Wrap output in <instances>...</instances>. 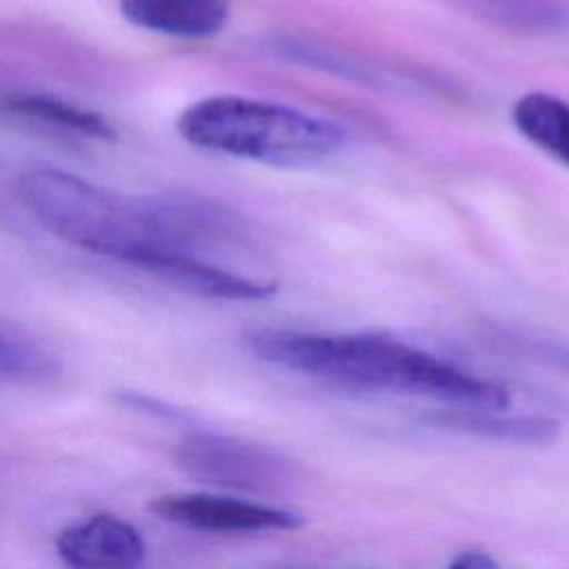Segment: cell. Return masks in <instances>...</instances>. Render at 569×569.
I'll return each mask as SVG.
<instances>
[{"instance_id":"1","label":"cell","mask_w":569,"mask_h":569,"mask_svg":"<svg viewBox=\"0 0 569 569\" xmlns=\"http://www.w3.org/2000/svg\"><path fill=\"white\" fill-rule=\"evenodd\" d=\"M249 345L271 365L356 391L416 393L467 411H502L511 402L505 385L385 333L269 329L253 333Z\"/></svg>"},{"instance_id":"2","label":"cell","mask_w":569,"mask_h":569,"mask_svg":"<svg viewBox=\"0 0 569 569\" xmlns=\"http://www.w3.org/2000/svg\"><path fill=\"white\" fill-rule=\"evenodd\" d=\"M18 198L49 233L82 251L138 269L160 251L153 196L133 198L56 167H33L18 178Z\"/></svg>"},{"instance_id":"3","label":"cell","mask_w":569,"mask_h":569,"mask_svg":"<svg viewBox=\"0 0 569 569\" xmlns=\"http://www.w3.org/2000/svg\"><path fill=\"white\" fill-rule=\"evenodd\" d=\"M193 147L269 167H311L347 140L342 127L307 111L249 96H207L176 122Z\"/></svg>"},{"instance_id":"4","label":"cell","mask_w":569,"mask_h":569,"mask_svg":"<svg viewBox=\"0 0 569 569\" xmlns=\"http://www.w3.org/2000/svg\"><path fill=\"white\" fill-rule=\"evenodd\" d=\"M176 460L198 482L251 496H280L300 482V467L289 456L222 433L187 436L178 445Z\"/></svg>"},{"instance_id":"5","label":"cell","mask_w":569,"mask_h":569,"mask_svg":"<svg viewBox=\"0 0 569 569\" xmlns=\"http://www.w3.org/2000/svg\"><path fill=\"white\" fill-rule=\"evenodd\" d=\"M149 509L162 520L209 533L296 531L305 525V518L293 509L213 493L158 496Z\"/></svg>"},{"instance_id":"6","label":"cell","mask_w":569,"mask_h":569,"mask_svg":"<svg viewBox=\"0 0 569 569\" xmlns=\"http://www.w3.org/2000/svg\"><path fill=\"white\" fill-rule=\"evenodd\" d=\"M56 547L69 569H144L147 560L140 531L111 513H96L64 527Z\"/></svg>"},{"instance_id":"7","label":"cell","mask_w":569,"mask_h":569,"mask_svg":"<svg viewBox=\"0 0 569 569\" xmlns=\"http://www.w3.org/2000/svg\"><path fill=\"white\" fill-rule=\"evenodd\" d=\"M120 13L138 29L171 38H211L229 20V0H118Z\"/></svg>"},{"instance_id":"8","label":"cell","mask_w":569,"mask_h":569,"mask_svg":"<svg viewBox=\"0 0 569 569\" xmlns=\"http://www.w3.org/2000/svg\"><path fill=\"white\" fill-rule=\"evenodd\" d=\"M0 109L13 118L60 131L64 136H80L91 140H111L116 136L113 124L102 113L56 96L13 93L2 98Z\"/></svg>"},{"instance_id":"9","label":"cell","mask_w":569,"mask_h":569,"mask_svg":"<svg viewBox=\"0 0 569 569\" xmlns=\"http://www.w3.org/2000/svg\"><path fill=\"white\" fill-rule=\"evenodd\" d=\"M440 429L471 433L513 445L545 447L558 440L560 425L547 416H502L498 411H467L449 409L429 418Z\"/></svg>"},{"instance_id":"10","label":"cell","mask_w":569,"mask_h":569,"mask_svg":"<svg viewBox=\"0 0 569 569\" xmlns=\"http://www.w3.org/2000/svg\"><path fill=\"white\" fill-rule=\"evenodd\" d=\"M522 138L569 167V102L547 91L522 93L511 109Z\"/></svg>"},{"instance_id":"11","label":"cell","mask_w":569,"mask_h":569,"mask_svg":"<svg viewBox=\"0 0 569 569\" xmlns=\"http://www.w3.org/2000/svg\"><path fill=\"white\" fill-rule=\"evenodd\" d=\"M51 371L53 362L44 351L0 331V380H36Z\"/></svg>"},{"instance_id":"12","label":"cell","mask_w":569,"mask_h":569,"mask_svg":"<svg viewBox=\"0 0 569 569\" xmlns=\"http://www.w3.org/2000/svg\"><path fill=\"white\" fill-rule=\"evenodd\" d=\"M447 569H502V567L482 551H465L458 558H453Z\"/></svg>"}]
</instances>
